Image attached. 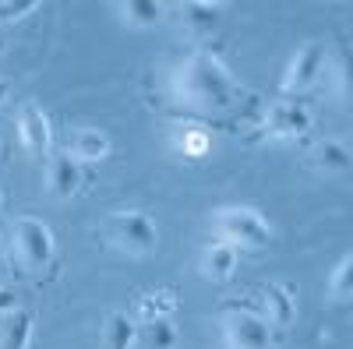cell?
Segmentation results:
<instances>
[{
  "instance_id": "11",
  "label": "cell",
  "mask_w": 353,
  "mask_h": 349,
  "mask_svg": "<svg viewBox=\"0 0 353 349\" xmlns=\"http://www.w3.org/2000/svg\"><path fill=\"white\" fill-rule=\"evenodd\" d=\"M113 152V141L106 131L99 127H78L68 141V156L78 162V166H92V162H103L106 156Z\"/></svg>"
},
{
  "instance_id": "12",
  "label": "cell",
  "mask_w": 353,
  "mask_h": 349,
  "mask_svg": "<svg viewBox=\"0 0 353 349\" xmlns=\"http://www.w3.org/2000/svg\"><path fill=\"white\" fill-rule=\"evenodd\" d=\"M46 187H50L53 198H61V201L74 198L78 187H81V166H78L68 152L50 156V159H46Z\"/></svg>"
},
{
  "instance_id": "7",
  "label": "cell",
  "mask_w": 353,
  "mask_h": 349,
  "mask_svg": "<svg viewBox=\"0 0 353 349\" xmlns=\"http://www.w3.org/2000/svg\"><path fill=\"white\" fill-rule=\"evenodd\" d=\"M311 120H314V116H311V109L304 103H297V99H276L269 109H265L261 127H265V134L276 138V141H293V138H304L311 131Z\"/></svg>"
},
{
  "instance_id": "2",
  "label": "cell",
  "mask_w": 353,
  "mask_h": 349,
  "mask_svg": "<svg viewBox=\"0 0 353 349\" xmlns=\"http://www.w3.org/2000/svg\"><path fill=\"white\" fill-rule=\"evenodd\" d=\"M212 233L233 251H265L272 244V226L251 205H223L212 212Z\"/></svg>"
},
{
  "instance_id": "6",
  "label": "cell",
  "mask_w": 353,
  "mask_h": 349,
  "mask_svg": "<svg viewBox=\"0 0 353 349\" xmlns=\"http://www.w3.org/2000/svg\"><path fill=\"white\" fill-rule=\"evenodd\" d=\"M325 61H329V50L321 43H301L297 50L290 53V61L283 67V78H279V89L283 96H297V92H307L321 81L325 74Z\"/></svg>"
},
{
  "instance_id": "14",
  "label": "cell",
  "mask_w": 353,
  "mask_h": 349,
  "mask_svg": "<svg viewBox=\"0 0 353 349\" xmlns=\"http://www.w3.org/2000/svg\"><path fill=\"white\" fill-rule=\"evenodd\" d=\"M311 162H314L321 173H325V177H339V173H350V166H353V152L346 149L343 141L325 138V141H318V145H314Z\"/></svg>"
},
{
  "instance_id": "19",
  "label": "cell",
  "mask_w": 353,
  "mask_h": 349,
  "mask_svg": "<svg viewBox=\"0 0 353 349\" xmlns=\"http://www.w3.org/2000/svg\"><path fill=\"white\" fill-rule=\"evenodd\" d=\"M329 81V92L339 106H350V85H353V74H350V56L346 53H329L325 61V74H321Z\"/></svg>"
},
{
  "instance_id": "26",
  "label": "cell",
  "mask_w": 353,
  "mask_h": 349,
  "mask_svg": "<svg viewBox=\"0 0 353 349\" xmlns=\"http://www.w3.org/2000/svg\"><path fill=\"white\" fill-rule=\"evenodd\" d=\"M0 268H4V244H0Z\"/></svg>"
},
{
  "instance_id": "16",
  "label": "cell",
  "mask_w": 353,
  "mask_h": 349,
  "mask_svg": "<svg viewBox=\"0 0 353 349\" xmlns=\"http://www.w3.org/2000/svg\"><path fill=\"white\" fill-rule=\"evenodd\" d=\"M28 342H32V317L14 307L0 317V349H28Z\"/></svg>"
},
{
  "instance_id": "3",
  "label": "cell",
  "mask_w": 353,
  "mask_h": 349,
  "mask_svg": "<svg viewBox=\"0 0 353 349\" xmlns=\"http://www.w3.org/2000/svg\"><path fill=\"white\" fill-rule=\"evenodd\" d=\"M103 240L106 247H113L124 257H149L159 247V226L138 212V209H124V212H110L103 219Z\"/></svg>"
},
{
  "instance_id": "4",
  "label": "cell",
  "mask_w": 353,
  "mask_h": 349,
  "mask_svg": "<svg viewBox=\"0 0 353 349\" xmlns=\"http://www.w3.org/2000/svg\"><path fill=\"white\" fill-rule=\"evenodd\" d=\"M53 254H57V240L46 222L32 215H21L11 222V257L25 275H43L53 265Z\"/></svg>"
},
{
  "instance_id": "20",
  "label": "cell",
  "mask_w": 353,
  "mask_h": 349,
  "mask_svg": "<svg viewBox=\"0 0 353 349\" xmlns=\"http://www.w3.org/2000/svg\"><path fill=\"white\" fill-rule=\"evenodd\" d=\"M329 297L336 304H350L353 300V254H343L336 261V268L329 275Z\"/></svg>"
},
{
  "instance_id": "18",
  "label": "cell",
  "mask_w": 353,
  "mask_h": 349,
  "mask_svg": "<svg viewBox=\"0 0 353 349\" xmlns=\"http://www.w3.org/2000/svg\"><path fill=\"white\" fill-rule=\"evenodd\" d=\"M170 145H173V152H181L184 159H201V156H209L212 138H209V131H205V127L184 124V127H173Z\"/></svg>"
},
{
  "instance_id": "27",
  "label": "cell",
  "mask_w": 353,
  "mask_h": 349,
  "mask_svg": "<svg viewBox=\"0 0 353 349\" xmlns=\"http://www.w3.org/2000/svg\"><path fill=\"white\" fill-rule=\"evenodd\" d=\"M0 205H4V194H0Z\"/></svg>"
},
{
  "instance_id": "13",
  "label": "cell",
  "mask_w": 353,
  "mask_h": 349,
  "mask_svg": "<svg viewBox=\"0 0 353 349\" xmlns=\"http://www.w3.org/2000/svg\"><path fill=\"white\" fill-rule=\"evenodd\" d=\"M166 11L170 8L159 0H121V4H113V14L128 28H156L166 18Z\"/></svg>"
},
{
  "instance_id": "23",
  "label": "cell",
  "mask_w": 353,
  "mask_h": 349,
  "mask_svg": "<svg viewBox=\"0 0 353 349\" xmlns=\"http://www.w3.org/2000/svg\"><path fill=\"white\" fill-rule=\"evenodd\" d=\"M36 8H39L36 0H0V21H4V25H14V21L28 18Z\"/></svg>"
},
{
  "instance_id": "28",
  "label": "cell",
  "mask_w": 353,
  "mask_h": 349,
  "mask_svg": "<svg viewBox=\"0 0 353 349\" xmlns=\"http://www.w3.org/2000/svg\"><path fill=\"white\" fill-rule=\"evenodd\" d=\"M0 152H4V141H0Z\"/></svg>"
},
{
  "instance_id": "21",
  "label": "cell",
  "mask_w": 353,
  "mask_h": 349,
  "mask_svg": "<svg viewBox=\"0 0 353 349\" xmlns=\"http://www.w3.org/2000/svg\"><path fill=\"white\" fill-rule=\"evenodd\" d=\"M134 346V321L128 314H113L103 328V349H131Z\"/></svg>"
},
{
  "instance_id": "10",
  "label": "cell",
  "mask_w": 353,
  "mask_h": 349,
  "mask_svg": "<svg viewBox=\"0 0 353 349\" xmlns=\"http://www.w3.org/2000/svg\"><path fill=\"white\" fill-rule=\"evenodd\" d=\"M237 265H241V251H233L230 244H219V240L205 244L198 254V272L205 282H230Z\"/></svg>"
},
{
  "instance_id": "15",
  "label": "cell",
  "mask_w": 353,
  "mask_h": 349,
  "mask_svg": "<svg viewBox=\"0 0 353 349\" xmlns=\"http://www.w3.org/2000/svg\"><path fill=\"white\" fill-rule=\"evenodd\" d=\"M134 346L138 349H173L176 346V328L170 317H152V321L134 325Z\"/></svg>"
},
{
  "instance_id": "9",
  "label": "cell",
  "mask_w": 353,
  "mask_h": 349,
  "mask_svg": "<svg viewBox=\"0 0 353 349\" xmlns=\"http://www.w3.org/2000/svg\"><path fill=\"white\" fill-rule=\"evenodd\" d=\"M14 124H18V141H21L25 156L43 159V156L50 152V120H46L43 106H36V103H21Z\"/></svg>"
},
{
  "instance_id": "17",
  "label": "cell",
  "mask_w": 353,
  "mask_h": 349,
  "mask_svg": "<svg viewBox=\"0 0 353 349\" xmlns=\"http://www.w3.org/2000/svg\"><path fill=\"white\" fill-rule=\"evenodd\" d=\"M261 297H265V314H261V317H265L272 328H286V325L293 321V314H297L290 289H286V286H265Z\"/></svg>"
},
{
  "instance_id": "8",
  "label": "cell",
  "mask_w": 353,
  "mask_h": 349,
  "mask_svg": "<svg viewBox=\"0 0 353 349\" xmlns=\"http://www.w3.org/2000/svg\"><path fill=\"white\" fill-rule=\"evenodd\" d=\"M223 11H226V4H219V0H188V4L176 8V25H181L184 36L205 39L219 28Z\"/></svg>"
},
{
  "instance_id": "5",
  "label": "cell",
  "mask_w": 353,
  "mask_h": 349,
  "mask_svg": "<svg viewBox=\"0 0 353 349\" xmlns=\"http://www.w3.org/2000/svg\"><path fill=\"white\" fill-rule=\"evenodd\" d=\"M272 325L258 310L230 307L219 317V335L226 349H272Z\"/></svg>"
},
{
  "instance_id": "1",
  "label": "cell",
  "mask_w": 353,
  "mask_h": 349,
  "mask_svg": "<svg viewBox=\"0 0 353 349\" xmlns=\"http://www.w3.org/2000/svg\"><path fill=\"white\" fill-rule=\"evenodd\" d=\"M170 99L191 113H223L237 103V81L230 67L209 50H194L181 56L166 74Z\"/></svg>"
},
{
  "instance_id": "22",
  "label": "cell",
  "mask_w": 353,
  "mask_h": 349,
  "mask_svg": "<svg viewBox=\"0 0 353 349\" xmlns=\"http://www.w3.org/2000/svg\"><path fill=\"white\" fill-rule=\"evenodd\" d=\"M170 310H173V297H170V293H149V297L141 300V307H138L141 321H152V317H170Z\"/></svg>"
},
{
  "instance_id": "24",
  "label": "cell",
  "mask_w": 353,
  "mask_h": 349,
  "mask_svg": "<svg viewBox=\"0 0 353 349\" xmlns=\"http://www.w3.org/2000/svg\"><path fill=\"white\" fill-rule=\"evenodd\" d=\"M18 307V297H14V289H0V317L11 314Z\"/></svg>"
},
{
  "instance_id": "25",
  "label": "cell",
  "mask_w": 353,
  "mask_h": 349,
  "mask_svg": "<svg viewBox=\"0 0 353 349\" xmlns=\"http://www.w3.org/2000/svg\"><path fill=\"white\" fill-rule=\"evenodd\" d=\"M8 96H11V81L0 78V103H8Z\"/></svg>"
}]
</instances>
